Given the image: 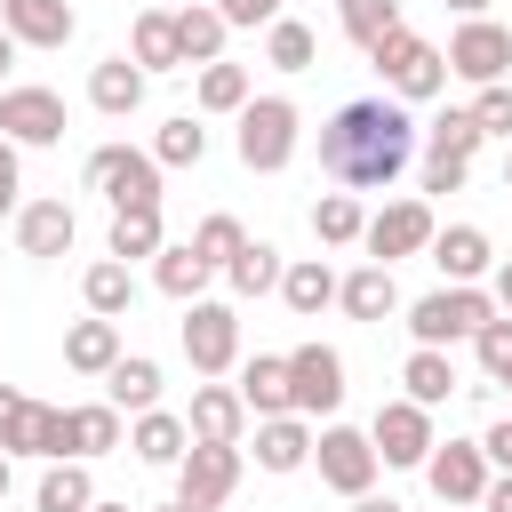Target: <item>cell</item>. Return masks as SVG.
<instances>
[{
    "label": "cell",
    "instance_id": "52",
    "mask_svg": "<svg viewBox=\"0 0 512 512\" xmlns=\"http://www.w3.org/2000/svg\"><path fill=\"white\" fill-rule=\"evenodd\" d=\"M8 488H16V456L0 448V504H8Z\"/></svg>",
    "mask_w": 512,
    "mask_h": 512
},
{
    "label": "cell",
    "instance_id": "56",
    "mask_svg": "<svg viewBox=\"0 0 512 512\" xmlns=\"http://www.w3.org/2000/svg\"><path fill=\"white\" fill-rule=\"evenodd\" d=\"M88 512H136V504H104V496H96V504H88Z\"/></svg>",
    "mask_w": 512,
    "mask_h": 512
},
{
    "label": "cell",
    "instance_id": "17",
    "mask_svg": "<svg viewBox=\"0 0 512 512\" xmlns=\"http://www.w3.org/2000/svg\"><path fill=\"white\" fill-rule=\"evenodd\" d=\"M184 432H192V440H232V448H240V432H248L240 384H216V376H208V384L192 392V408H184Z\"/></svg>",
    "mask_w": 512,
    "mask_h": 512
},
{
    "label": "cell",
    "instance_id": "22",
    "mask_svg": "<svg viewBox=\"0 0 512 512\" xmlns=\"http://www.w3.org/2000/svg\"><path fill=\"white\" fill-rule=\"evenodd\" d=\"M104 400H112L120 416L160 408V360H152V352H120V360L104 368Z\"/></svg>",
    "mask_w": 512,
    "mask_h": 512
},
{
    "label": "cell",
    "instance_id": "31",
    "mask_svg": "<svg viewBox=\"0 0 512 512\" xmlns=\"http://www.w3.org/2000/svg\"><path fill=\"white\" fill-rule=\"evenodd\" d=\"M400 384H408L416 408H440V400L456 392V360H448V344H416V352L400 360Z\"/></svg>",
    "mask_w": 512,
    "mask_h": 512
},
{
    "label": "cell",
    "instance_id": "28",
    "mask_svg": "<svg viewBox=\"0 0 512 512\" xmlns=\"http://www.w3.org/2000/svg\"><path fill=\"white\" fill-rule=\"evenodd\" d=\"M128 56H136L144 72H184V48H176V16H168V8H144V16L128 24Z\"/></svg>",
    "mask_w": 512,
    "mask_h": 512
},
{
    "label": "cell",
    "instance_id": "9",
    "mask_svg": "<svg viewBox=\"0 0 512 512\" xmlns=\"http://www.w3.org/2000/svg\"><path fill=\"white\" fill-rule=\"evenodd\" d=\"M288 408L296 416H336L344 408V352L336 344H296L288 352Z\"/></svg>",
    "mask_w": 512,
    "mask_h": 512
},
{
    "label": "cell",
    "instance_id": "25",
    "mask_svg": "<svg viewBox=\"0 0 512 512\" xmlns=\"http://www.w3.org/2000/svg\"><path fill=\"white\" fill-rule=\"evenodd\" d=\"M280 304H288L296 320L328 312V304H336V272H328V256H296V264H280Z\"/></svg>",
    "mask_w": 512,
    "mask_h": 512
},
{
    "label": "cell",
    "instance_id": "19",
    "mask_svg": "<svg viewBox=\"0 0 512 512\" xmlns=\"http://www.w3.org/2000/svg\"><path fill=\"white\" fill-rule=\"evenodd\" d=\"M312 464V416H256V472H304Z\"/></svg>",
    "mask_w": 512,
    "mask_h": 512
},
{
    "label": "cell",
    "instance_id": "37",
    "mask_svg": "<svg viewBox=\"0 0 512 512\" xmlns=\"http://www.w3.org/2000/svg\"><path fill=\"white\" fill-rule=\"evenodd\" d=\"M160 208H112V232H104V256L136 264V256H160Z\"/></svg>",
    "mask_w": 512,
    "mask_h": 512
},
{
    "label": "cell",
    "instance_id": "14",
    "mask_svg": "<svg viewBox=\"0 0 512 512\" xmlns=\"http://www.w3.org/2000/svg\"><path fill=\"white\" fill-rule=\"evenodd\" d=\"M416 472L432 480L440 504H480V488H488V456H480V440H432V456H424Z\"/></svg>",
    "mask_w": 512,
    "mask_h": 512
},
{
    "label": "cell",
    "instance_id": "3",
    "mask_svg": "<svg viewBox=\"0 0 512 512\" xmlns=\"http://www.w3.org/2000/svg\"><path fill=\"white\" fill-rule=\"evenodd\" d=\"M232 120H240V128H232V152H240V168L272 176V168H288V160H296L304 112H296L288 96H248V104H240Z\"/></svg>",
    "mask_w": 512,
    "mask_h": 512
},
{
    "label": "cell",
    "instance_id": "20",
    "mask_svg": "<svg viewBox=\"0 0 512 512\" xmlns=\"http://www.w3.org/2000/svg\"><path fill=\"white\" fill-rule=\"evenodd\" d=\"M424 256L440 264V280H488V264H496V248H488L480 224H440Z\"/></svg>",
    "mask_w": 512,
    "mask_h": 512
},
{
    "label": "cell",
    "instance_id": "57",
    "mask_svg": "<svg viewBox=\"0 0 512 512\" xmlns=\"http://www.w3.org/2000/svg\"><path fill=\"white\" fill-rule=\"evenodd\" d=\"M504 192H512V144H504Z\"/></svg>",
    "mask_w": 512,
    "mask_h": 512
},
{
    "label": "cell",
    "instance_id": "49",
    "mask_svg": "<svg viewBox=\"0 0 512 512\" xmlns=\"http://www.w3.org/2000/svg\"><path fill=\"white\" fill-rule=\"evenodd\" d=\"M480 512H512V472H488V488H480Z\"/></svg>",
    "mask_w": 512,
    "mask_h": 512
},
{
    "label": "cell",
    "instance_id": "13",
    "mask_svg": "<svg viewBox=\"0 0 512 512\" xmlns=\"http://www.w3.org/2000/svg\"><path fill=\"white\" fill-rule=\"evenodd\" d=\"M368 448H376V464H424L432 456V408H416L408 392L384 400L376 424H368Z\"/></svg>",
    "mask_w": 512,
    "mask_h": 512
},
{
    "label": "cell",
    "instance_id": "23",
    "mask_svg": "<svg viewBox=\"0 0 512 512\" xmlns=\"http://www.w3.org/2000/svg\"><path fill=\"white\" fill-rule=\"evenodd\" d=\"M336 304H344L352 320H392V312H400V280H392V264H360V272H344V280H336Z\"/></svg>",
    "mask_w": 512,
    "mask_h": 512
},
{
    "label": "cell",
    "instance_id": "18",
    "mask_svg": "<svg viewBox=\"0 0 512 512\" xmlns=\"http://www.w3.org/2000/svg\"><path fill=\"white\" fill-rule=\"evenodd\" d=\"M144 88H152V72H144L128 48H120V56H104V64L88 72V104H96L104 120H128V112L144 104Z\"/></svg>",
    "mask_w": 512,
    "mask_h": 512
},
{
    "label": "cell",
    "instance_id": "41",
    "mask_svg": "<svg viewBox=\"0 0 512 512\" xmlns=\"http://www.w3.org/2000/svg\"><path fill=\"white\" fill-rule=\"evenodd\" d=\"M336 24L352 48H376L392 24H400V0H336Z\"/></svg>",
    "mask_w": 512,
    "mask_h": 512
},
{
    "label": "cell",
    "instance_id": "26",
    "mask_svg": "<svg viewBox=\"0 0 512 512\" xmlns=\"http://www.w3.org/2000/svg\"><path fill=\"white\" fill-rule=\"evenodd\" d=\"M128 448H136V464H168V472H176V456L192 448V432H184L176 408H144V416L128 424Z\"/></svg>",
    "mask_w": 512,
    "mask_h": 512
},
{
    "label": "cell",
    "instance_id": "44",
    "mask_svg": "<svg viewBox=\"0 0 512 512\" xmlns=\"http://www.w3.org/2000/svg\"><path fill=\"white\" fill-rule=\"evenodd\" d=\"M472 120H480V136H504V144H512V80L472 88Z\"/></svg>",
    "mask_w": 512,
    "mask_h": 512
},
{
    "label": "cell",
    "instance_id": "54",
    "mask_svg": "<svg viewBox=\"0 0 512 512\" xmlns=\"http://www.w3.org/2000/svg\"><path fill=\"white\" fill-rule=\"evenodd\" d=\"M8 64H16V40H8V24H0V80H8Z\"/></svg>",
    "mask_w": 512,
    "mask_h": 512
},
{
    "label": "cell",
    "instance_id": "10",
    "mask_svg": "<svg viewBox=\"0 0 512 512\" xmlns=\"http://www.w3.org/2000/svg\"><path fill=\"white\" fill-rule=\"evenodd\" d=\"M312 464H320V488H336V496L376 488V448H368V432H352V424H336V416L312 432Z\"/></svg>",
    "mask_w": 512,
    "mask_h": 512
},
{
    "label": "cell",
    "instance_id": "24",
    "mask_svg": "<svg viewBox=\"0 0 512 512\" xmlns=\"http://www.w3.org/2000/svg\"><path fill=\"white\" fill-rule=\"evenodd\" d=\"M112 360H120V320L88 312V320L64 328V368H72V376H104Z\"/></svg>",
    "mask_w": 512,
    "mask_h": 512
},
{
    "label": "cell",
    "instance_id": "7",
    "mask_svg": "<svg viewBox=\"0 0 512 512\" xmlns=\"http://www.w3.org/2000/svg\"><path fill=\"white\" fill-rule=\"evenodd\" d=\"M432 232H440V224H432V200L408 192V200H384V208L360 224V248H368V264H400V256H424Z\"/></svg>",
    "mask_w": 512,
    "mask_h": 512
},
{
    "label": "cell",
    "instance_id": "12",
    "mask_svg": "<svg viewBox=\"0 0 512 512\" xmlns=\"http://www.w3.org/2000/svg\"><path fill=\"white\" fill-rule=\"evenodd\" d=\"M0 136L16 144V152H48V144H64V96L56 88H0Z\"/></svg>",
    "mask_w": 512,
    "mask_h": 512
},
{
    "label": "cell",
    "instance_id": "1",
    "mask_svg": "<svg viewBox=\"0 0 512 512\" xmlns=\"http://www.w3.org/2000/svg\"><path fill=\"white\" fill-rule=\"evenodd\" d=\"M416 152V112L400 96H352L320 120V168L344 184V192H384L400 184Z\"/></svg>",
    "mask_w": 512,
    "mask_h": 512
},
{
    "label": "cell",
    "instance_id": "11",
    "mask_svg": "<svg viewBox=\"0 0 512 512\" xmlns=\"http://www.w3.org/2000/svg\"><path fill=\"white\" fill-rule=\"evenodd\" d=\"M232 488H240V448H232V440H192V448L176 456V496H184L192 512H216Z\"/></svg>",
    "mask_w": 512,
    "mask_h": 512
},
{
    "label": "cell",
    "instance_id": "27",
    "mask_svg": "<svg viewBox=\"0 0 512 512\" xmlns=\"http://www.w3.org/2000/svg\"><path fill=\"white\" fill-rule=\"evenodd\" d=\"M168 16H176V48H184V72L224 56V32H232V24L216 16V0H192V8H168Z\"/></svg>",
    "mask_w": 512,
    "mask_h": 512
},
{
    "label": "cell",
    "instance_id": "8",
    "mask_svg": "<svg viewBox=\"0 0 512 512\" xmlns=\"http://www.w3.org/2000/svg\"><path fill=\"white\" fill-rule=\"evenodd\" d=\"M440 56H448V80L488 88V80H504V72H512V24H496V16H464V24H456V40H448Z\"/></svg>",
    "mask_w": 512,
    "mask_h": 512
},
{
    "label": "cell",
    "instance_id": "30",
    "mask_svg": "<svg viewBox=\"0 0 512 512\" xmlns=\"http://www.w3.org/2000/svg\"><path fill=\"white\" fill-rule=\"evenodd\" d=\"M280 264H288V256H280L272 240H240V256H224L216 280H224L232 296H272V288H280Z\"/></svg>",
    "mask_w": 512,
    "mask_h": 512
},
{
    "label": "cell",
    "instance_id": "6",
    "mask_svg": "<svg viewBox=\"0 0 512 512\" xmlns=\"http://www.w3.org/2000/svg\"><path fill=\"white\" fill-rule=\"evenodd\" d=\"M184 360H192V376H232L240 368V312L216 296H192L184 304Z\"/></svg>",
    "mask_w": 512,
    "mask_h": 512
},
{
    "label": "cell",
    "instance_id": "38",
    "mask_svg": "<svg viewBox=\"0 0 512 512\" xmlns=\"http://www.w3.org/2000/svg\"><path fill=\"white\" fill-rule=\"evenodd\" d=\"M144 152H152L160 168H200V160H208V128H200L192 112H176V120H160V128H152V144H144Z\"/></svg>",
    "mask_w": 512,
    "mask_h": 512
},
{
    "label": "cell",
    "instance_id": "53",
    "mask_svg": "<svg viewBox=\"0 0 512 512\" xmlns=\"http://www.w3.org/2000/svg\"><path fill=\"white\" fill-rule=\"evenodd\" d=\"M440 8H456V16H488V0H440Z\"/></svg>",
    "mask_w": 512,
    "mask_h": 512
},
{
    "label": "cell",
    "instance_id": "58",
    "mask_svg": "<svg viewBox=\"0 0 512 512\" xmlns=\"http://www.w3.org/2000/svg\"><path fill=\"white\" fill-rule=\"evenodd\" d=\"M504 392H512V376H504Z\"/></svg>",
    "mask_w": 512,
    "mask_h": 512
},
{
    "label": "cell",
    "instance_id": "51",
    "mask_svg": "<svg viewBox=\"0 0 512 512\" xmlns=\"http://www.w3.org/2000/svg\"><path fill=\"white\" fill-rule=\"evenodd\" d=\"M344 504H352V512H408L400 496H376V488H360V496H344Z\"/></svg>",
    "mask_w": 512,
    "mask_h": 512
},
{
    "label": "cell",
    "instance_id": "36",
    "mask_svg": "<svg viewBox=\"0 0 512 512\" xmlns=\"http://www.w3.org/2000/svg\"><path fill=\"white\" fill-rule=\"evenodd\" d=\"M360 224H368L360 192H344V184H336V192H320V200H312V240H320V248H352V240H360Z\"/></svg>",
    "mask_w": 512,
    "mask_h": 512
},
{
    "label": "cell",
    "instance_id": "34",
    "mask_svg": "<svg viewBox=\"0 0 512 512\" xmlns=\"http://www.w3.org/2000/svg\"><path fill=\"white\" fill-rule=\"evenodd\" d=\"M264 64H272V72H312V64H320V32H312L304 16H272V24H264Z\"/></svg>",
    "mask_w": 512,
    "mask_h": 512
},
{
    "label": "cell",
    "instance_id": "45",
    "mask_svg": "<svg viewBox=\"0 0 512 512\" xmlns=\"http://www.w3.org/2000/svg\"><path fill=\"white\" fill-rule=\"evenodd\" d=\"M216 16H224L232 32H264L272 16H288V0H216Z\"/></svg>",
    "mask_w": 512,
    "mask_h": 512
},
{
    "label": "cell",
    "instance_id": "4",
    "mask_svg": "<svg viewBox=\"0 0 512 512\" xmlns=\"http://www.w3.org/2000/svg\"><path fill=\"white\" fill-rule=\"evenodd\" d=\"M480 320H496V296L480 280H448V288L408 304V336L416 344H464V336H480Z\"/></svg>",
    "mask_w": 512,
    "mask_h": 512
},
{
    "label": "cell",
    "instance_id": "33",
    "mask_svg": "<svg viewBox=\"0 0 512 512\" xmlns=\"http://www.w3.org/2000/svg\"><path fill=\"white\" fill-rule=\"evenodd\" d=\"M88 504H96V480H88L80 456H56L40 472V488H32V512H88Z\"/></svg>",
    "mask_w": 512,
    "mask_h": 512
},
{
    "label": "cell",
    "instance_id": "29",
    "mask_svg": "<svg viewBox=\"0 0 512 512\" xmlns=\"http://www.w3.org/2000/svg\"><path fill=\"white\" fill-rule=\"evenodd\" d=\"M248 96H256V72L248 64H224V56L216 64H192V104L200 112H240Z\"/></svg>",
    "mask_w": 512,
    "mask_h": 512
},
{
    "label": "cell",
    "instance_id": "40",
    "mask_svg": "<svg viewBox=\"0 0 512 512\" xmlns=\"http://www.w3.org/2000/svg\"><path fill=\"white\" fill-rule=\"evenodd\" d=\"M416 136H424V160H472V152L488 144V136H480V120H472V104H464V112H440V120H432V128H416Z\"/></svg>",
    "mask_w": 512,
    "mask_h": 512
},
{
    "label": "cell",
    "instance_id": "48",
    "mask_svg": "<svg viewBox=\"0 0 512 512\" xmlns=\"http://www.w3.org/2000/svg\"><path fill=\"white\" fill-rule=\"evenodd\" d=\"M16 192H24V168H16V144L0 136V216H16Z\"/></svg>",
    "mask_w": 512,
    "mask_h": 512
},
{
    "label": "cell",
    "instance_id": "39",
    "mask_svg": "<svg viewBox=\"0 0 512 512\" xmlns=\"http://www.w3.org/2000/svg\"><path fill=\"white\" fill-rule=\"evenodd\" d=\"M120 432H128V424H120V408H112V400H88V408H72V456H80V464L112 456V448H120Z\"/></svg>",
    "mask_w": 512,
    "mask_h": 512
},
{
    "label": "cell",
    "instance_id": "15",
    "mask_svg": "<svg viewBox=\"0 0 512 512\" xmlns=\"http://www.w3.org/2000/svg\"><path fill=\"white\" fill-rule=\"evenodd\" d=\"M80 240V216H72V200H16V248L24 256H64Z\"/></svg>",
    "mask_w": 512,
    "mask_h": 512
},
{
    "label": "cell",
    "instance_id": "46",
    "mask_svg": "<svg viewBox=\"0 0 512 512\" xmlns=\"http://www.w3.org/2000/svg\"><path fill=\"white\" fill-rule=\"evenodd\" d=\"M480 456H488V472H512V416H496L480 432Z\"/></svg>",
    "mask_w": 512,
    "mask_h": 512
},
{
    "label": "cell",
    "instance_id": "55",
    "mask_svg": "<svg viewBox=\"0 0 512 512\" xmlns=\"http://www.w3.org/2000/svg\"><path fill=\"white\" fill-rule=\"evenodd\" d=\"M152 512H192V504H184V496H168V504H152Z\"/></svg>",
    "mask_w": 512,
    "mask_h": 512
},
{
    "label": "cell",
    "instance_id": "32",
    "mask_svg": "<svg viewBox=\"0 0 512 512\" xmlns=\"http://www.w3.org/2000/svg\"><path fill=\"white\" fill-rule=\"evenodd\" d=\"M240 400H248V416H288V352L240 360Z\"/></svg>",
    "mask_w": 512,
    "mask_h": 512
},
{
    "label": "cell",
    "instance_id": "43",
    "mask_svg": "<svg viewBox=\"0 0 512 512\" xmlns=\"http://www.w3.org/2000/svg\"><path fill=\"white\" fill-rule=\"evenodd\" d=\"M240 240H248L240 216H200V224H192V248H200L216 272H224V256H240Z\"/></svg>",
    "mask_w": 512,
    "mask_h": 512
},
{
    "label": "cell",
    "instance_id": "2",
    "mask_svg": "<svg viewBox=\"0 0 512 512\" xmlns=\"http://www.w3.org/2000/svg\"><path fill=\"white\" fill-rule=\"evenodd\" d=\"M368 64H376L384 96H400V104H432V96L448 88V56H440L424 32H408V24H392V32L368 48Z\"/></svg>",
    "mask_w": 512,
    "mask_h": 512
},
{
    "label": "cell",
    "instance_id": "42",
    "mask_svg": "<svg viewBox=\"0 0 512 512\" xmlns=\"http://www.w3.org/2000/svg\"><path fill=\"white\" fill-rule=\"evenodd\" d=\"M472 352H480V376H488V384H504V376H512V312H496V320H480V336H472Z\"/></svg>",
    "mask_w": 512,
    "mask_h": 512
},
{
    "label": "cell",
    "instance_id": "16",
    "mask_svg": "<svg viewBox=\"0 0 512 512\" xmlns=\"http://www.w3.org/2000/svg\"><path fill=\"white\" fill-rule=\"evenodd\" d=\"M0 24H8L16 48H64V40L80 32L72 0H0Z\"/></svg>",
    "mask_w": 512,
    "mask_h": 512
},
{
    "label": "cell",
    "instance_id": "50",
    "mask_svg": "<svg viewBox=\"0 0 512 512\" xmlns=\"http://www.w3.org/2000/svg\"><path fill=\"white\" fill-rule=\"evenodd\" d=\"M488 296H496V312H512V256L488 264Z\"/></svg>",
    "mask_w": 512,
    "mask_h": 512
},
{
    "label": "cell",
    "instance_id": "5",
    "mask_svg": "<svg viewBox=\"0 0 512 512\" xmlns=\"http://www.w3.org/2000/svg\"><path fill=\"white\" fill-rule=\"evenodd\" d=\"M88 192H104L112 208H160V160L136 144H96L88 152Z\"/></svg>",
    "mask_w": 512,
    "mask_h": 512
},
{
    "label": "cell",
    "instance_id": "35",
    "mask_svg": "<svg viewBox=\"0 0 512 512\" xmlns=\"http://www.w3.org/2000/svg\"><path fill=\"white\" fill-rule=\"evenodd\" d=\"M80 296H88V312H104V320H128V304H136V272H128L120 256H96V264L80 272Z\"/></svg>",
    "mask_w": 512,
    "mask_h": 512
},
{
    "label": "cell",
    "instance_id": "21",
    "mask_svg": "<svg viewBox=\"0 0 512 512\" xmlns=\"http://www.w3.org/2000/svg\"><path fill=\"white\" fill-rule=\"evenodd\" d=\"M208 280H216V264H208L192 240H160V256H152V288H160V296L192 304V296H208Z\"/></svg>",
    "mask_w": 512,
    "mask_h": 512
},
{
    "label": "cell",
    "instance_id": "47",
    "mask_svg": "<svg viewBox=\"0 0 512 512\" xmlns=\"http://www.w3.org/2000/svg\"><path fill=\"white\" fill-rule=\"evenodd\" d=\"M472 160H424V192H464Z\"/></svg>",
    "mask_w": 512,
    "mask_h": 512
}]
</instances>
